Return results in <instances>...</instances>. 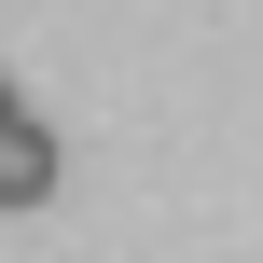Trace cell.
Segmentation results:
<instances>
[{
  "label": "cell",
  "mask_w": 263,
  "mask_h": 263,
  "mask_svg": "<svg viewBox=\"0 0 263 263\" xmlns=\"http://www.w3.org/2000/svg\"><path fill=\"white\" fill-rule=\"evenodd\" d=\"M0 125H14V83H0Z\"/></svg>",
  "instance_id": "cell-2"
},
{
  "label": "cell",
  "mask_w": 263,
  "mask_h": 263,
  "mask_svg": "<svg viewBox=\"0 0 263 263\" xmlns=\"http://www.w3.org/2000/svg\"><path fill=\"white\" fill-rule=\"evenodd\" d=\"M42 194H55V125L14 111V125H0V208H42Z\"/></svg>",
  "instance_id": "cell-1"
}]
</instances>
